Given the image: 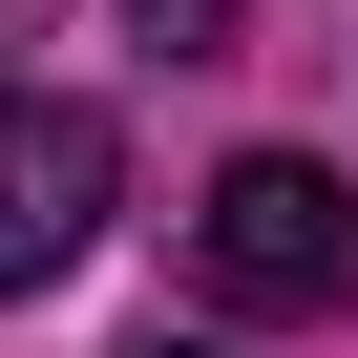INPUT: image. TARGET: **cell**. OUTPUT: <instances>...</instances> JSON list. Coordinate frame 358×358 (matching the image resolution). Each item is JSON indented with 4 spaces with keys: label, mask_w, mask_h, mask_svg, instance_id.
Wrapping results in <instances>:
<instances>
[{
    "label": "cell",
    "mask_w": 358,
    "mask_h": 358,
    "mask_svg": "<svg viewBox=\"0 0 358 358\" xmlns=\"http://www.w3.org/2000/svg\"><path fill=\"white\" fill-rule=\"evenodd\" d=\"M190 253H211L232 316H337V295H358V190H337L316 148H232L211 211H190Z\"/></svg>",
    "instance_id": "cell-1"
},
{
    "label": "cell",
    "mask_w": 358,
    "mask_h": 358,
    "mask_svg": "<svg viewBox=\"0 0 358 358\" xmlns=\"http://www.w3.org/2000/svg\"><path fill=\"white\" fill-rule=\"evenodd\" d=\"M85 232H106V106L43 85V106H22V211H0V274L43 295V274H85Z\"/></svg>",
    "instance_id": "cell-2"
},
{
    "label": "cell",
    "mask_w": 358,
    "mask_h": 358,
    "mask_svg": "<svg viewBox=\"0 0 358 358\" xmlns=\"http://www.w3.org/2000/svg\"><path fill=\"white\" fill-rule=\"evenodd\" d=\"M127 22H148L169 64H211V43H232V0H127Z\"/></svg>",
    "instance_id": "cell-3"
},
{
    "label": "cell",
    "mask_w": 358,
    "mask_h": 358,
    "mask_svg": "<svg viewBox=\"0 0 358 358\" xmlns=\"http://www.w3.org/2000/svg\"><path fill=\"white\" fill-rule=\"evenodd\" d=\"M43 22H64V0H0V43H43Z\"/></svg>",
    "instance_id": "cell-4"
},
{
    "label": "cell",
    "mask_w": 358,
    "mask_h": 358,
    "mask_svg": "<svg viewBox=\"0 0 358 358\" xmlns=\"http://www.w3.org/2000/svg\"><path fill=\"white\" fill-rule=\"evenodd\" d=\"M148 358H211V337H148Z\"/></svg>",
    "instance_id": "cell-5"
}]
</instances>
